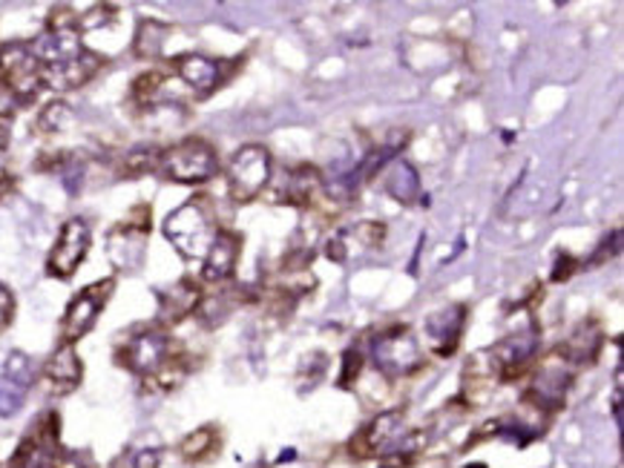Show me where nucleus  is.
Wrapping results in <instances>:
<instances>
[{
	"mask_svg": "<svg viewBox=\"0 0 624 468\" xmlns=\"http://www.w3.org/2000/svg\"><path fill=\"white\" fill-rule=\"evenodd\" d=\"M161 230H165L167 242L179 250V256L190 259V262L205 259L207 248L214 244L216 233H219L207 195H193L182 207H176L165 219Z\"/></svg>",
	"mask_w": 624,
	"mask_h": 468,
	"instance_id": "1",
	"label": "nucleus"
},
{
	"mask_svg": "<svg viewBox=\"0 0 624 468\" xmlns=\"http://www.w3.org/2000/svg\"><path fill=\"white\" fill-rule=\"evenodd\" d=\"M158 172L176 184H205L219 172V156L211 141L190 135L173 147L161 149Z\"/></svg>",
	"mask_w": 624,
	"mask_h": 468,
	"instance_id": "2",
	"label": "nucleus"
},
{
	"mask_svg": "<svg viewBox=\"0 0 624 468\" xmlns=\"http://www.w3.org/2000/svg\"><path fill=\"white\" fill-rule=\"evenodd\" d=\"M578 368L567 359L562 348H555L550 357L541 359V365L536 368L530 385L524 391V403L536 408L538 413H555L564 406L567 391L573 388Z\"/></svg>",
	"mask_w": 624,
	"mask_h": 468,
	"instance_id": "3",
	"label": "nucleus"
},
{
	"mask_svg": "<svg viewBox=\"0 0 624 468\" xmlns=\"http://www.w3.org/2000/svg\"><path fill=\"white\" fill-rule=\"evenodd\" d=\"M369 357H372V365L377 368L386 380H404V376L415 374V371L423 365L418 336L411 334L406 325L380 331L377 336H372Z\"/></svg>",
	"mask_w": 624,
	"mask_h": 468,
	"instance_id": "4",
	"label": "nucleus"
},
{
	"mask_svg": "<svg viewBox=\"0 0 624 468\" xmlns=\"http://www.w3.org/2000/svg\"><path fill=\"white\" fill-rule=\"evenodd\" d=\"M541 351V328L530 320L524 328L509 331L504 339L490 348V376L499 383H515L524 371L532 365V359Z\"/></svg>",
	"mask_w": 624,
	"mask_h": 468,
	"instance_id": "5",
	"label": "nucleus"
},
{
	"mask_svg": "<svg viewBox=\"0 0 624 468\" xmlns=\"http://www.w3.org/2000/svg\"><path fill=\"white\" fill-rule=\"evenodd\" d=\"M274 176V158L271 149L262 144H245L233 153L228 161V193L237 204H248L260 199L262 190L271 184Z\"/></svg>",
	"mask_w": 624,
	"mask_h": 468,
	"instance_id": "6",
	"label": "nucleus"
},
{
	"mask_svg": "<svg viewBox=\"0 0 624 468\" xmlns=\"http://www.w3.org/2000/svg\"><path fill=\"white\" fill-rule=\"evenodd\" d=\"M147 236H151V207H135L124 221L112 227L107 236V256L110 265L121 274H133L144 265L147 256Z\"/></svg>",
	"mask_w": 624,
	"mask_h": 468,
	"instance_id": "7",
	"label": "nucleus"
},
{
	"mask_svg": "<svg viewBox=\"0 0 624 468\" xmlns=\"http://www.w3.org/2000/svg\"><path fill=\"white\" fill-rule=\"evenodd\" d=\"M406 437H409L406 413L400 408H392V411L372 417L363 429L357 431L355 437L348 440V457H355V460H380L383 454L400 448L406 443Z\"/></svg>",
	"mask_w": 624,
	"mask_h": 468,
	"instance_id": "8",
	"label": "nucleus"
},
{
	"mask_svg": "<svg viewBox=\"0 0 624 468\" xmlns=\"http://www.w3.org/2000/svg\"><path fill=\"white\" fill-rule=\"evenodd\" d=\"M116 359L130 374L151 380L158 368L170 359V336L161 325H144V328L127 336L119 351H116Z\"/></svg>",
	"mask_w": 624,
	"mask_h": 468,
	"instance_id": "9",
	"label": "nucleus"
},
{
	"mask_svg": "<svg viewBox=\"0 0 624 468\" xmlns=\"http://www.w3.org/2000/svg\"><path fill=\"white\" fill-rule=\"evenodd\" d=\"M112 290H116V279L93 281L87 288H81L72 302L67 304V313L61 320V339L63 345H75L79 339L95 328V322L101 316V311L110 302Z\"/></svg>",
	"mask_w": 624,
	"mask_h": 468,
	"instance_id": "10",
	"label": "nucleus"
},
{
	"mask_svg": "<svg viewBox=\"0 0 624 468\" xmlns=\"http://www.w3.org/2000/svg\"><path fill=\"white\" fill-rule=\"evenodd\" d=\"M58 452H61V417L47 411L32 422L26 437L17 443L9 468H47L52 466Z\"/></svg>",
	"mask_w": 624,
	"mask_h": 468,
	"instance_id": "11",
	"label": "nucleus"
},
{
	"mask_svg": "<svg viewBox=\"0 0 624 468\" xmlns=\"http://www.w3.org/2000/svg\"><path fill=\"white\" fill-rule=\"evenodd\" d=\"M0 84L21 104H29L40 93V61L26 44H7L0 49Z\"/></svg>",
	"mask_w": 624,
	"mask_h": 468,
	"instance_id": "12",
	"label": "nucleus"
},
{
	"mask_svg": "<svg viewBox=\"0 0 624 468\" xmlns=\"http://www.w3.org/2000/svg\"><path fill=\"white\" fill-rule=\"evenodd\" d=\"M89 244H93V230H89L87 219L72 216L70 221H63L58 242L52 244L47 256V274L52 279H70L89 253Z\"/></svg>",
	"mask_w": 624,
	"mask_h": 468,
	"instance_id": "13",
	"label": "nucleus"
},
{
	"mask_svg": "<svg viewBox=\"0 0 624 468\" xmlns=\"http://www.w3.org/2000/svg\"><path fill=\"white\" fill-rule=\"evenodd\" d=\"M469 311L467 304H446L437 308L423 320V334H427L429 351L435 357H452L458 351L460 339H464V328H467Z\"/></svg>",
	"mask_w": 624,
	"mask_h": 468,
	"instance_id": "14",
	"label": "nucleus"
},
{
	"mask_svg": "<svg viewBox=\"0 0 624 468\" xmlns=\"http://www.w3.org/2000/svg\"><path fill=\"white\" fill-rule=\"evenodd\" d=\"M383 239H386V225H380V221H357V225L337 230L325 242V256L337 262V265H348L355 259H363L369 250L380 248Z\"/></svg>",
	"mask_w": 624,
	"mask_h": 468,
	"instance_id": "15",
	"label": "nucleus"
},
{
	"mask_svg": "<svg viewBox=\"0 0 624 468\" xmlns=\"http://www.w3.org/2000/svg\"><path fill=\"white\" fill-rule=\"evenodd\" d=\"M32 380H35V362L24 351L9 353L0 368V417H15L24 408Z\"/></svg>",
	"mask_w": 624,
	"mask_h": 468,
	"instance_id": "16",
	"label": "nucleus"
},
{
	"mask_svg": "<svg viewBox=\"0 0 624 468\" xmlns=\"http://www.w3.org/2000/svg\"><path fill=\"white\" fill-rule=\"evenodd\" d=\"M239 253H242V236L233 233V230H219L214 239V244L207 248L205 265H202V279L207 285H225L228 279H233L237 274Z\"/></svg>",
	"mask_w": 624,
	"mask_h": 468,
	"instance_id": "17",
	"label": "nucleus"
},
{
	"mask_svg": "<svg viewBox=\"0 0 624 468\" xmlns=\"http://www.w3.org/2000/svg\"><path fill=\"white\" fill-rule=\"evenodd\" d=\"M101 56H95V52L84 49V52H81L79 58H72V61L40 67V79H44V86L56 89V93H70V89H79V86L87 84L95 72L101 70Z\"/></svg>",
	"mask_w": 624,
	"mask_h": 468,
	"instance_id": "18",
	"label": "nucleus"
},
{
	"mask_svg": "<svg viewBox=\"0 0 624 468\" xmlns=\"http://www.w3.org/2000/svg\"><path fill=\"white\" fill-rule=\"evenodd\" d=\"M202 290L193 279H182L170 285V288L158 290V322L161 328H173L179 322H184L190 313L196 311Z\"/></svg>",
	"mask_w": 624,
	"mask_h": 468,
	"instance_id": "19",
	"label": "nucleus"
},
{
	"mask_svg": "<svg viewBox=\"0 0 624 468\" xmlns=\"http://www.w3.org/2000/svg\"><path fill=\"white\" fill-rule=\"evenodd\" d=\"M81 380H84V365H81L79 353L72 345H63L58 348L52 357L47 359V365H44V383L52 394H72V391L79 388Z\"/></svg>",
	"mask_w": 624,
	"mask_h": 468,
	"instance_id": "20",
	"label": "nucleus"
},
{
	"mask_svg": "<svg viewBox=\"0 0 624 468\" xmlns=\"http://www.w3.org/2000/svg\"><path fill=\"white\" fill-rule=\"evenodd\" d=\"M320 190H323V172L311 165H300L293 170H285L283 184L277 188V202L293 204V207H309Z\"/></svg>",
	"mask_w": 624,
	"mask_h": 468,
	"instance_id": "21",
	"label": "nucleus"
},
{
	"mask_svg": "<svg viewBox=\"0 0 624 468\" xmlns=\"http://www.w3.org/2000/svg\"><path fill=\"white\" fill-rule=\"evenodd\" d=\"M176 72L179 79L196 95H211L221 84V63L207 56H179L176 58Z\"/></svg>",
	"mask_w": 624,
	"mask_h": 468,
	"instance_id": "22",
	"label": "nucleus"
},
{
	"mask_svg": "<svg viewBox=\"0 0 624 468\" xmlns=\"http://www.w3.org/2000/svg\"><path fill=\"white\" fill-rule=\"evenodd\" d=\"M383 188H386V193L392 195L397 204L411 207V204L420 202V172L415 170V165L404 161V158H395V161L386 167Z\"/></svg>",
	"mask_w": 624,
	"mask_h": 468,
	"instance_id": "23",
	"label": "nucleus"
},
{
	"mask_svg": "<svg viewBox=\"0 0 624 468\" xmlns=\"http://www.w3.org/2000/svg\"><path fill=\"white\" fill-rule=\"evenodd\" d=\"M559 348L567 353V359L576 368L590 365V362L596 359V353H599V348H601V328L596 325L593 320L590 322L585 320L576 331H573V334H569L567 343H562Z\"/></svg>",
	"mask_w": 624,
	"mask_h": 468,
	"instance_id": "24",
	"label": "nucleus"
},
{
	"mask_svg": "<svg viewBox=\"0 0 624 468\" xmlns=\"http://www.w3.org/2000/svg\"><path fill=\"white\" fill-rule=\"evenodd\" d=\"M242 302V293L239 290H228V288H219L214 293H202L196 304V316L202 320L205 328H216L221 322L228 320L230 313L237 311V304Z\"/></svg>",
	"mask_w": 624,
	"mask_h": 468,
	"instance_id": "25",
	"label": "nucleus"
},
{
	"mask_svg": "<svg viewBox=\"0 0 624 468\" xmlns=\"http://www.w3.org/2000/svg\"><path fill=\"white\" fill-rule=\"evenodd\" d=\"M221 445V434L216 425H202V429L190 431L188 437L179 443V454L188 463H205L211 460Z\"/></svg>",
	"mask_w": 624,
	"mask_h": 468,
	"instance_id": "26",
	"label": "nucleus"
},
{
	"mask_svg": "<svg viewBox=\"0 0 624 468\" xmlns=\"http://www.w3.org/2000/svg\"><path fill=\"white\" fill-rule=\"evenodd\" d=\"M167 35H170V26L161 24V21H153V17H144L142 24H139V29H135V40H133L135 58L161 56Z\"/></svg>",
	"mask_w": 624,
	"mask_h": 468,
	"instance_id": "27",
	"label": "nucleus"
},
{
	"mask_svg": "<svg viewBox=\"0 0 624 468\" xmlns=\"http://www.w3.org/2000/svg\"><path fill=\"white\" fill-rule=\"evenodd\" d=\"M188 371H190L188 359H184L182 353H170V359H167L165 365L158 368L156 374H153L151 380H144V383H147V388L173 391V388H179V385L184 383V376H188Z\"/></svg>",
	"mask_w": 624,
	"mask_h": 468,
	"instance_id": "28",
	"label": "nucleus"
},
{
	"mask_svg": "<svg viewBox=\"0 0 624 468\" xmlns=\"http://www.w3.org/2000/svg\"><path fill=\"white\" fill-rule=\"evenodd\" d=\"M161 466V448L158 445H133L112 460L110 468H158Z\"/></svg>",
	"mask_w": 624,
	"mask_h": 468,
	"instance_id": "29",
	"label": "nucleus"
},
{
	"mask_svg": "<svg viewBox=\"0 0 624 468\" xmlns=\"http://www.w3.org/2000/svg\"><path fill=\"white\" fill-rule=\"evenodd\" d=\"M158 156H161V149L156 147H135L127 153L124 165V176H144V172H153L158 170Z\"/></svg>",
	"mask_w": 624,
	"mask_h": 468,
	"instance_id": "30",
	"label": "nucleus"
},
{
	"mask_svg": "<svg viewBox=\"0 0 624 468\" xmlns=\"http://www.w3.org/2000/svg\"><path fill=\"white\" fill-rule=\"evenodd\" d=\"M72 121V110L63 101L47 104L38 116V133H63Z\"/></svg>",
	"mask_w": 624,
	"mask_h": 468,
	"instance_id": "31",
	"label": "nucleus"
},
{
	"mask_svg": "<svg viewBox=\"0 0 624 468\" xmlns=\"http://www.w3.org/2000/svg\"><path fill=\"white\" fill-rule=\"evenodd\" d=\"M325 371H328V357H325L323 351H314V353H305V359H302L300 365V374H297V380H302V391L309 388H316L320 385V380H325Z\"/></svg>",
	"mask_w": 624,
	"mask_h": 468,
	"instance_id": "32",
	"label": "nucleus"
},
{
	"mask_svg": "<svg viewBox=\"0 0 624 468\" xmlns=\"http://www.w3.org/2000/svg\"><path fill=\"white\" fill-rule=\"evenodd\" d=\"M165 86V75H158V72H144L139 75L133 84V98L139 104H153L156 101L158 89Z\"/></svg>",
	"mask_w": 624,
	"mask_h": 468,
	"instance_id": "33",
	"label": "nucleus"
},
{
	"mask_svg": "<svg viewBox=\"0 0 624 468\" xmlns=\"http://www.w3.org/2000/svg\"><path fill=\"white\" fill-rule=\"evenodd\" d=\"M52 468H95V457L87 448H61L52 460Z\"/></svg>",
	"mask_w": 624,
	"mask_h": 468,
	"instance_id": "34",
	"label": "nucleus"
},
{
	"mask_svg": "<svg viewBox=\"0 0 624 468\" xmlns=\"http://www.w3.org/2000/svg\"><path fill=\"white\" fill-rule=\"evenodd\" d=\"M360 371H363V353L357 351V348H348L346 353H343V368H340V388H351V385L357 383V376H360Z\"/></svg>",
	"mask_w": 624,
	"mask_h": 468,
	"instance_id": "35",
	"label": "nucleus"
},
{
	"mask_svg": "<svg viewBox=\"0 0 624 468\" xmlns=\"http://www.w3.org/2000/svg\"><path fill=\"white\" fill-rule=\"evenodd\" d=\"M12 316H15V297L7 285H0V328H7Z\"/></svg>",
	"mask_w": 624,
	"mask_h": 468,
	"instance_id": "36",
	"label": "nucleus"
},
{
	"mask_svg": "<svg viewBox=\"0 0 624 468\" xmlns=\"http://www.w3.org/2000/svg\"><path fill=\"white\" fill-rule=\"evenodd\" d=\"M619 239H622V230H613V236H608L604 242H601V248H599V253H596L593 259H590V265H601L604 259H610V256H616V250H619Z\"/></svg>",
	"mask_w": 624,
	"mask_h": 468,
	"instance_id": "37",
	"label": "nucleus"
},
{
	"mask_svg": "<svg viewBox=\"0 0 624 468\" xmlns=\"http://www.w3.org/2000/svg\"><path fill=\"white\" fill-rule=\"evenodd\" d=\"M573 271H576V259L569 256V253H559V256H555V267H553V281L569 279Z\"/></svg>",
	"mask_w": 624,
	"mask_h": 468,
	"instance_id": "38",
	"label": "nucleus"
},
{
	"mask_svg": "<svg viewBox=\"0 0 624 468\" xmlns=\"http://www.w3.org/2000/svg\"><path fill=\"white\" fill-rule=\"evenodd\" d=\"M15 188H17L15 176H12V172H9V170H0V202L15 193Z\"/></svg>",
	"mask_w": 624,
	"mask_h": 468,
	"instance_id": "39",
	"label": "nucleus"
},
{
	"mask_svg": "<svg viewBox=\"0 0 624 468\" xmlns=\"http://www.w3.org/2000/svg\"><path fill=\"white\" fill-rule=\"evenodd\" d=\"M9 141H12V116L0 112V153L9 147Z\"/></svg>",
	"mask_w": 624,
	"mask_h": 468,
	"instance_id": "40",
	"label": "nucleus"
},
{
	"mask_svg": "<svg viewBox=\"0 0 624 468\" xmlns=\"http://www.w3.org/2000/svg\"><path fill=\"white\" fill-rule=\"evenodd\" d=\"M464 468H487L483 463H469V466H464Z\"/></svg>",
	"mask_w": 624,
	"mask_h": 468,
	"instance_id": "41",
	"label": "nucleus"
},
{
	"mask_svg": "<svg viewBox=\"0 0 624 468\" xmlns=\"http://www.w3.org/2000/svg\"><path fill=\"white\" fill-rule=\"evenodd\" d=\"M619 468H622V466H619Z\"/></svg>",
	"mask_w": 624,
	"mask_h": 468,
	"instance_id": "42",
	"label": "nucleus"
}]
</instances>
